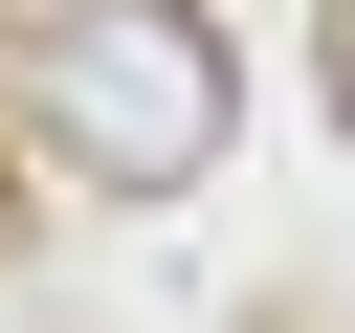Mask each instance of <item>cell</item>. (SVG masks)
I'll return each mask as SVG.
<instances>
[{
	"label": "cell",
	"instance_id": "obj_1",
	"mask_svg": "<svg viewBox=\"0 0 355 333\" xmlns=\"http://www.w3.org/2000/svg\"><path fill=\"white\" fill-rule=\"evenodd\" d=\"M22 111H44L89 178H133V200H155V178H200V155H222V22H200V0H67V22H44V67H22Z\"/></svg>",
	"mask_w": 355,
	"mask_h": 333
},
{
	"label": "cell",
	"instance_id": "obj_2",
	"mask_svg": "<svg viewBox=\"0 0 355 333\" xmlns=\"http://www.w3.org/2000/svg\"><path fill=\"white\" fill-rule=\"evenodd\" d=\"M333 111H355V0H333Z\"/></svg>",
	"mask_w": 355,
	"mask_h": 333
}]
</instances>
